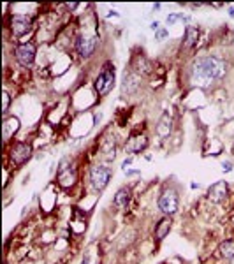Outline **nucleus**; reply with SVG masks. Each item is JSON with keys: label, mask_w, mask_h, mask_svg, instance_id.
Masks as SVG:
<instances>
[{"label": "nucleus", "mask_w": 234, "mask_h": 264, "mask_svg": "<svg viewBox=\"0 0 234 264\" xmlns=\"http://www.w3.org/2000/svg\"><path fill=\"white\" fill-rule=\"evenodd\" d=\"M227 74V63L218 56H201L190 67V83L199 88H210Z\"/></svg>", "instance_id": "f257e3e1"}, {"label": "nucleus", "mask_w": 234, "mask_h": 264, "mask_svg": "<svg viewBox=\"0 0 234 264\" xmlns=\"http://www.w3.org/2000/svg\"><path fill=\"white\" fill-rule=\"evenodd\" d=\"M180 206V194L176 188H164L162 194L159 195V210L164 215H175Z\"/></svg>", "instance_id": "f03ea898"}, {"label": "nucleus", "mask_w": 234, "mask_h": 264, "mask_svg": "<svg viewBox=\"0 0 234 264\" xmlns=\"http://www.w3.org/2000/svg\"><path fill=\"white\" fill-rule=\"evenodd\" d=\"M94 85L99 95H108L113 90V85H115V67H113V63H104Z\"/></svg>", "instance_id": "7ed1b4c3"}, {"label": "nucleus", "mask_w": 234, "mask_h": 264, "mask_svg": "<svg viewBox=\"0 0 234 264\" xmlns=\"http://www.w3.org/2000/svg\"><path fill=\"white\" fill-rule=\"evenodd\" d=\"M113 176V171L109 169L108 166H92L90 167V181H92V187L95 188V190H104L106 187H108L109 180H111Z\"/></svg>", "instance_id": "20e7f679"}, {"label": "nucleus", "mask_w": 234, "mask_h": 264, "mask_svg": "<svg viewBox=\"0 0 234 264\" xmlns=\"http://www.w3.org/2000/svg\"><path fill=\"white\" fill-rule=\"evenodd\" d=\"M35 53H37V49H35V46L32 42H23V44H20L16 48L14 55H16V60L23 67H32L35 60Z\"/></svg>", "instance_id": "39448f33"}, {"label": "nucleus", "mask_w": 234, "mask_h": 264, "mask_svg": "<svg viewBox=\"0 0 234 264\" xmlns=\"http://www.w3.org/2000/svg\"><path fill=\"white\" fill-rule=\"evenodd\" d=\"M95 48H97V37L90 34H83L77 37L76 41V49L83 58H90L95 53Z\"/></svg>", "instance_id": "423d86ee"}, {"label": "nucleus", "mask_w": 234, "mask_h": 264, "mask_svg": "<svg viewBox=\"0 0 234 264\" xmlns=\"http://www.w3.org/2000/svg\"><path fill=\"white\" fill-rule=\"evenodd\" d=\"M139 87H141V74L137 71H129L123 76L120 90H122V95H132L139 90Z\"/></svg>", "instance_id": "0eeeda50"}, {"label": "nucleus", "mask_w": 234, "mask_h": 264, "mask_svg": "<svg viewBox=\"0 0 234 264\" xmlns=\"http://www.w3.org/2000/svg\"><path fill=\"white\" fill-rule=\"evenodd\" d=\"M32 157V146L28 143H16L14 148L11 150V162L14 166H23Z\"/></svg>", "instance_id": "6e6552de"}, {"label": "nucleus", "mask_w": 234, "mask_h": 264, "mask_svg": "<svg viewBox=\"0 0 234 264\" xmlns=\"http://www.w3.org/2000/svg\"><path fill=\"white\" fill-rule=\"evenodd\" d=\"M32 27V18L30 16H23V14H14L11 18V30L14 35H23L30 30Z\"/></svg>", "instance_id": "1a4fd4ad"}, {"label": "nucleus", "mask_w": 234, "mask_h": 264, "mask_svg": "<svg viewBox=\"0 0 234 264\" xmlns=\"http://www.w3.org/2000/svg\"><path fill=\"white\" fill-rule=\"evenodd\" d=\"M227 194H229V187L225 181H217L213 183L210 188H208V199L211 203H222L227 199Z\"/></svg>", "instance_id": "9d476101"}, {"label": "nucleus", "mask_w": 234, "mask_h": 264, "mask_svg": "<svg viewBox=\"0 0 234 264\" xmlns=\"http://www.w3.org/2000/svg\"><path fill=\"white\" fill-rule=\"evenodd\" d=\"M157 134L161 136L162 139L169 138L171 136V130H173V118L169 116V113H164V115L161 116V120H159L157 123Z\"/></svg>", "instance_id": "9b49d317"}, {"label": "nucleus", "mask_w": 234, "mask_h": 264, "mask_svg": "<svg viewBox=\"0 0 234 264\" xmlns=\"http://www.w3.org/2000/svg\"><path fill=\"white\" fill-rule=\"evenodd\" d=\"M148 146V138L146 136H134L129 143H127V152L129 153H141L144 152Z\"/></svg>", "instance_id": "f8f14e48"}, {"label": "nucleus", "mask_w": 234, "mask_h": 264, "mask_svg": "<svg viewBox=\"0 0 234 264\" xmlns=\"http://www.w3.org/2000/svg\"><path fill=\"white\" fill-rule=\"evenodd\" d=\"M171 224H173V220L169 215H166L164 219L159 220V224L155 226V240L157 241L164 240V238L169 234V231H171Z\"/></svg>", "instance_id": "ddd939ff"}, {"label": "nucleus", "mask_w": 234, "mask_h": 264, "mask_svg": "<svg viewBox=\"0 0 234 264\" xmlns=\"http://www.w3.org/2000/svg\"><path fill=\"white\" fill-rule=\"evenodd\" d=\"M20 129V120L16 116H9V118H4V123H2V134H4V139H9L11 136H14Z\"/></svg>", "instance_id": "4468645a"}, {"label": "nucleus", "mask_w": 234, "mask_h": 264, "mask_svg": "<svg viewBox=\"0 0 234 264\" xmlns=\"http://www.w3.org/2000/svg\"><path fill=\"white\" fill-rule=\"evenodd\" d=\"M58 183L63 188H70L76 183V171H74V167H69V169L58 173Z\"/></svg>", "instance_id": "2eb2a0df"}, {"label": "nucleus", "mask_w": 234, "mask_h": 264, "mask_svg": "<svg viewBox=\"0 0 234 264\" xmlns=\"http://www.w3.org/2000/svg\"><path fill=\"white\" fill-rule=\"evenodd\" d=\"M129 199H130V190L127 187H123V188H120V190L115 194L113 205H115L116 208L123 210V208H127V205H129Z\"/></svg>", "instance_id": "dca6fc26"}, {"label": "nucleus", "mask_w": 234, "mask_h": 264, "mask_svg": "<svg viewBox=\"0 0 234 264\" xmlns=\"http://www.w3.org/2000/svg\"><path fill=\"white\" fill-rule=\"evenodd\" d=\"M197 37H199V30H197L196 27H192V25H189V27L185 28V39H183V48H192L194 44L197 42Z\"/></svg>", "instance_id": "f3484780"}, {"label": "nucleus", "mask_w": 234, "mask_h": 264, "mask_svg": "<svg viewBox=\"0 0 234 264\" xmlns=\"http://www.w3.org/2000/svg\"><path fill=\"white\" fill-rule=\"evenodd\" d=\"M102 157H104L108 162H111V160H115L116 157V145H115V139H108V141L104 143V146H102Z\"/></svg>", "instance_id": "a211bd4d"}, {"label": "nucleus", "mask_w": 234, "mask_h": 264, "mask_svg": "<svg viewBox=\"0 0 234 264\" xmlns=\"http://www.w3.org/2000/svg\"><path fill=\"white\" fill-rule=\"evenodd\" d=\"M218 250H220L222 257L232 259V257H234V240H225V241H222L220 247H218Z\"/></svg>", "instance_id": "6ab92c4d"}, {"label": "nucleus", "mask_w": 234, "mask_h": 264, "mask_svg": "<svg viewBox=\"0 0 234 264\" xmlns=\"http://www.w3.org/2000/svg\"><path fill=\"white\" fill-rule=\"evenodd\" d=\"M9 102H11L9 94H7V92H4V94H2V113H4V115H6L7 109H9Z\"/></svg>", "instance_id": "aec40b11"}, {"label": "nucleus", "mask_w": 234, "mask_h": 264, "mask_svg": "<svg viewBox=\"0 0 234 264\" xmlns=\"http://www.w3.org/2000/svg\"><path fill=\"white\" fill-rule=\"evenodd\" d=\"M69 167H70V159H69V157H65V159L60 160V164H58V173H62V171L69 169Z\"/></svg>", "instance_id": "412c9836"}, {"label": "nucleus", "mask_w": 234, "mask_h": 264, "mask_svg": "<svg viewBox=\"0 0 234 264\" xmlns=\"http://www.w3.org/2000/svg\"><path fill=\"white\" fill-rule=\"evenodd\" d=\"M222 171H224V173H231V171H232V164L231 162H224V164H222Z\"/></svg>", "instance_id": "4be33fe9"}, {"label": "nucleus", "mask_w": 234, "mask_h": 264, "mask_svg": "<svg viewBox=\"0 0 234 264\" xmlns=\"http://www.w3.org/2000/svg\"><path fill=\"white\" fill-rule=\"evenodd\" d=\"M178 20H180V14H171V16H168V23H169V25L176 23Z\"/></svg>", "instance_id": "5701e85b"}, {"label": "nucleus", "mask_w": 234, "mask_h": 264, "mask_svg": "<svg viewBox=\"0 0 234 264\" xmlns=\"http://www.w3.org/2000/svg\"><path fill=\"white\" fill-rule=\"evenodd\" d=\"M166 34H168V32H166V30H159V34H157L159 41H162V39H164V37H166Z\"/></svg>", "instance_id": "b1692460"}, {"label": "nucleus", "mask_w": 234, "mask_h": 264, "mask_svg": "<svg viewBox=\"0 0 234 264\" xmlns=\"http://www.w3.org/2000/svg\"><path fill=\"white\" fill-rule=\"evenodd\" d=\"M159 25H161V23H159V21H155V23H151V30H159Z\"/></svg>", "instance_id": "393cba45"}, {"label": "nucleus", "mask_w": 234, "mask_h": 264, "mask_svg": "<svg viewBox=\"0 0 234 264\" xmlns=\"http://www.w3.org/2000/svg\"><path fill=\"white\" fill-rule=\"evenodd\" d=\"M67 7H69V9H76V7H77V4H76V2H72V4H67Z\"/></svg>", "instance_id": "a878e982"}, {"label": "nucleus", "mask_w": 234, "mask_h": 264, "mask_svg": "<svg viewBox=\"0 0 234 264\" xmlns=\"http://www.w3.org/2000/svg\"><path fill=\"white\" fill-rule=\"evenodd\" d=\"M229 16L234 18V7H231V9H229Z\"/></svg>", "instance_id": "bb28decb"}, {"label": "nucleus", "mask_w": 234, "mask_h": 264, "mask_svg": "<svg viewBox=\"0 0 234 264\" xmlns=\"http://www.w3.org/2000/svg\"><path fill=\"white\" fill-rule=\"evenodd\" d=\"M83 264H90V259H88V257H85V259H83Z\"/></svg>", "instance_id": "cd10ccee"}, {"label": "nucleus", "mask_w": 234, "mask_h": 264, "mask_svg": "<svg viewBox=\"0 0 234 264\" xmlns=\"http://www.w3.org/2000/svg\"><path fill=\"white\" fill-rule=\"evenodd\" d=\"M229 264H234V257H232V259H229Z\"/></svg>", "instance_id": "c85d7f7f"}, {"label": "nucleus", "mask_w": 234, "mask_h": 264, "mask_svg": "<svg viewBox=\"0 0 234 264\" xmlns=\"http://www.w3.org/2000/svg\"><path fill=\"white\" fill-rule=\"evenodd\" d=\"M232 153H234V148H232Z\"/></svg>", "instance_id": "c756f323"}]
</instances>
